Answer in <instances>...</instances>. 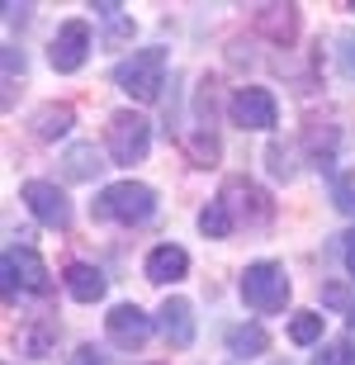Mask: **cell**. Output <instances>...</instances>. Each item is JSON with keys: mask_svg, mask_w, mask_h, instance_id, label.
Instances as JSON below:
<instances>
[{"mask_svg": "<svg viewBox=\"0 0 355 365\" xmlns=\"http://www.w3.org/2000/svg\"><path fill=\"white\" fill-rule=\"evenodd\" d=\"M332 200H337V209H341V214H355V171H346V176L337 180Z\"/></svg>", "mask_w": 355, "mask_h": 365, "instance_id": "cell-20", "label": "cell"}, {"mask_svg": "<svg viewBox=\"0 0 355 365\" xmlns=\"http://www.w3.org/2000/svg\"><path fill=\"white\" fill-rule=\"evenodd\" d=\"M337 62H341V76L355 81V34H341V38H337Z\"/></svg>", "mask_w": 355, "mask_h": 365, "instance_id": "cell-21", "label": "cell"}, {"mask_svg": "<svg viewBox=\"0 0 355 365\" xmlns=\"http://www.w3.org/2000/svg\"><path fill=\"white\" fill-rule=\"evenodd\" d=\"M85 57H90V24L85 19H67L57 29L53 48H48V62H53V71H81Z\"/></svg>", "mask_w": 355, "mask_h": 365, "instance_id": "cell-8", "label": "cell"}, {"mask_svg": "<svg viewBox=\"0 0 355 365\" xmlns=\"http://www.w3.org/2000/svg\"><path fill=\"white\" fill-rule=\"evenodd\" d=\"M228 119L237 128H251V133H265L280 123V105H275V95L265 86H242V91L228 100Z\"/></svg>", "mask_w": 355, "mask_h": 365, "instance_id": "cell-5", "label": "cell"}, {"mask_svg": "<svg viewBox=\"0 0 355 365\" xmlns=\"http://www.w3.org/2000/svg\"><path fill=\"white\" fill-rule=\"evenodd\" d=\"M71 123H76V109H71V105H43L38 114L28 119V128H33L38 143H57V138L71 133Z\"/></svg>", "mask_w": 355, "mask_h": 365, "instance_id": "cell-15", "label": "cell"}, {"mask_svg": "<svg viewBox=\"0 0 355 365\" xmlns=\"http://www.w3.org/2000/svg\"><path fill=\"white\" fill-rule=\"evenodd\" d=\"M242 299H246V309H256V313H280L289 304L285 266H275V261L246 266V271H242Z\"/></svg>", "mask_w": 355, "mask_h": 365, "instance_id": "cell-4", "label": "cell"}, {"mask_svg": "<svg viewBox=\"0 0 355 365\" xmlns=\"http://www.w3.org/2000/svg\"><path fill=\"white\" fill-rule=\"evenodd\" d=\"M341 257H346V271L355 275V232H346V247H341Z\"/></svg>", "mask_w": 355, "mask_h": 365, "instance_id": "cell-24", "label": "cell"}, {"mask_svg": "<svg viewBox=\"0 0 355 365\" xmlns=\"http://www.w3.org/2000/svg\"><path fill=\"white\" fill-rule=\"evenodd\" d=\"M142 271H147L152 284H176V280L190 275V252L176 247V242H161V247L147 252V266H142Z\"/></svg>", "mask_w": 355, "mask_h": 365, "instance_id": "cell-10", "label": "cell"}, {"mask_svg": "<svg viewBox=\"0 0 355 365\" xmlns=\"http://www.w3.org/2000/svg\"><path fill=\"white\" fill-rule=\"evenodd\" d=\"M256 29L265 34L270 43H294V34H299V10L294 5H260L256 10Z\"/></svg>", "mask_w": 355, "mask_h": 365, "instance_id": "cell-12", "label": "cell"}, {"mask_svg": "<svg viewBox=\"0 0 355 365\" xmlns=\"http://www.w3.org/2000/svg\"><path fill=\"white\" fill-rule=\"evenodd\" d=\"M28 289V294H48V266H43V257L33 252V247H10L5 252V289Z\"/></svg>", "mask_w": 355, "mask_h": 365, "instance_id": "cell-9", "label": "cell"}, {"mask_svg": "<svg viewBox=\"0 0 355 365\" xmlns=\"http://www.w3.org/2000/svg\"><path fill=\"white\" fill-rule=\"evenodd\" d=\"M114 86L123 95H133L137 105H152L166 86V53L161 48H142V53L123 57L119 67H114Z\"/></svg>", "mask_w": 355, "mask_h": 365, "instance_id": "cell-1", "label": "cell"}, {"mask_svg": "<svg viewBox=\"0 0 355 365\" xmlns=\"http://www.w3.org/2000/svg\"><path fill=\"white\" fill-rule=\"evenodd\" d=\"M105 148H110V157L119 166L142 162L147 148H152V123L142 119V114H133V109H119V114H110V123H105Z\"/></svg>", "mask_w": 355, "mask_h": 365, "instance_id": "cell-3", "label": "cell"}, {"mask_svg": "<svg viewBox=\"0 0 355 365\" xmlns=\"http://www.w3.org/2000/svg\"><path fill=\"white\" fill-rule=\"evenodd\" d=\"M218 200L228 204V214H233V218L242 214V218H256V223H260V218H270V200H265V195H260V190L251 185V180H242V176L228 180Z\"/></svg>", "mask_w": 355, "mask_h": 365, "instance_id": "cell-11", "label": "cell"}, {"mask_svg": "<svg viewBox=\"0 0 355 365\" xmlns=\"http://www.w3.org/2000/svg\"><path fill=\"white\" fill-rule=\"evenodd\" d=\"M265 346H270V337H265V327H256V323H251V327L242 323V327L228 332V351H233V356H246V361H251V356H260Z\"/></svg>", "mask_w": 355, "mask_h": 365, "instance_id": "cell-16", "label": "cell"}, {"mask_svg": "<svg viewBox=\"0 0 355 365\" xmlns=\"http://www.w3.org/2000/svg\"><path fill=\"white\" fill-rule=\"evenodd\" d=\"M67 365H105V351H95V346H76Z\"/></svg>", "mask_w": 355, "mask_h": 365, "instance_id": "cell-23", "label": "cell"}, {"mask_svg": "<svg viewBox=\"0 0 355 365\" xmlns=\"http://www.w3.org/2000/svg\"><path fill=\"white\" fill-rule=\"evenodd\" d=\"M105 327H110V341L123 351H142L152 337V313H142L137 304H114L105 313Z\"/></svg>", "mask_w": 355, "mask_h": 365, "instance_id": "cell-7", "label": "cell"}, {"mask_svg": "<svg viewBox=\"0 0 355 365\" xmlns=\"http://www.w3.org/2000/svg\"><path fill=\"white\" fill-rule=\"evenodd\" d=\"M100 166H105V162H100V152L90 148V143H81V148H71V152H67V171H71L76 180H90Z\"/></svg>", "mask_w": 355, "mask_h": 365, "instance_id": "cell-18", "label": "cell"}, {"mask_svg": "<svg viewBox=\"0 0 355 365\" xmlns=\"http://www.w3.org/2000/svg\"><path fill=\"white\" fill-rule=\"evenodd\" d=\"M313 365H355V351L351 346H322L313 356Z\"/></svg>", "mask_w": 355, "mask_h": 365, "instance_id": "cell-22", "label": "cell"}, {"mask_svg": "<svg viewBox=\"0 0 355 365\" xmlns=\"http://www.w3.org/2000/svg\"><path fill=\"white\" fill-rule=\"evenodd\" d=\"M19 200H24V209L38 218V223H48V228H71V200L53 180H24Z\"/></svg>", "mask_w": 355, "mask_h": 365, "instance_id": "cell-6", "label": "cell"}, {"mask_svg": "<svg viewBox=\"0 0 355 365\" xmlns=\"http://www.w3.org/2000/svg\"><path fill=\"white\" fill-rule=\"evenodd\" d=\"M233 228H237V218L228 214V204H223V200H213L204 214H199V232H204V237H228Z\"/></svg>", "mask_w": 355, "mask_h": 365, "instance_id": "cell-17", "label": "cell"}, {"mask_svg": "<svg viewBox=\"0 0 355 365\" xmlns=\"http://www.w3.org/2000/svg\"><path fill=\"white\" fill-rule=\"evenodd\" d=\"M95 214L114 218V223H147L157 214V190L142 185V180H114V185L100 190Z\"/></svg>", "mask_w": 355, "mask_h": 365, "instance_id": "cell-2", "label": "cell"}, {"mask_svg": "<svg viewBox=\"0 0 355 365\" xmlns=\"http://www.w3.org/2000/svg\"><path fill=\"white\" fill-rule=\"evenodd\" d=\"M289 337L299 341V346H313L322 337V313H299L294 323H289Z\"/></svg>", "mask_w": 355, "mask_h": 365, "instance_id": "cell-19", "label": "cell"}, {"mask_svg": "<svg viewBox=\"0 0 355 365\" xmlns=\"http://www.w3.org/2000/svg\"><path fill=\"white\" fill-rule=\"evenodd\" d=\"M161 332L171 346H190L194 341V309H190V299H166L161 304Z\"/></svg>", "mask_w": 355, "mask_h": 365, "instance_id": "cell-13", "label": "cell"}, {"mask_svg": "<svg viewBox=\"0 0 355 365\" xmlns=\"http://www.w3.org/2000/svg\"><path fill=\"white\" fill-rule=\"evenodd\" d=\"M62 280H67L71 299H81V304H95V299H105V289H110L105 271H100V266H85V261H71Z\"/></svg>", "mask_w": 355, "mask_h": 365, "instance_id": "cell-14", "label": "cell"}]
</instances>
